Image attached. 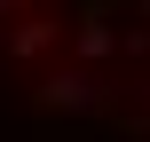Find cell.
Here are the masks:
<instances>
[{
	"label": "cell",
	"mask_w": 150,
	"mask_h": 142,
	"mask_svg": "<svg viewBox=\"0 0 150 142\" xmlns=\"http://www.w3.org/2000/svg\"><path fill=\"white\" fill-rule=\"evenodd\" d=\"M0 40L63 103L150 134V0H0Z\"/></svg>",
	"instance_id": "obj_1"
}]
</instances>
